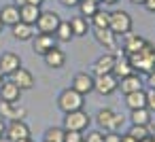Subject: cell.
Segmentation results:
<instances>
[{
  "instance_id": "obj_13",
  "label": "cell",
  "mask_w": 155,
  "mask_h": 142,
  "mask_svg": "<svg viewBox=\"0 0 155 142\" xmlns=\"http://www.w3.org/2000/svg\"><path fill=\"white\" fill-rule=\"evenodd\" d=\"M11 81H13L21 91H28V89H32V87H34V76H32V72H30V70H26L24 66H21V68H17V70L11 74Z\"/></svg>"
},
{
  "instance_id": "obj_17",
  "label": "cell",
  "mask_w": 155,
  "mask_h": 142,
  "mask_svg": "<svg viewBox=\"0 0 155 142\" xmlns=\"http://www.w3.org/2000/svg\"><path fill=\"white\" fill-rule=\"evenodd\" d=\"M0 21H2V26H15V24H19L21 19H19V7H15V5H5L2 9H0Z\"/></svg>"
},
{
  "instance_id": "obj_16",
  "label": "cell",
  "mask_w": 155,
  "mask_h": 142,
  "mask_svg": "<svg viewBox=\"0 0 155 142\" xmlns=\"http://www.w3.org/2000/svg\"><path fill=\"white\" fill-rule=\"evenodd\" d=\"M72 89H77L79 93L87 95L89 91H94V76H89L87 72H79L72 79Z\"/></svg>"
},
{
  "instance_id": "obj_31",
  "label": "cell",
  "mask_w": 155,
  "mask_h": 142,
  "mask_svg": "<svg viewBox=\"0 0 155 142\" xmlns=\"http://www.w3.org/2000/svg\"><path fill=\"white\" fill-rule=\"evenodd\" d=\"M127 134H130V136H134L138 142H140L142 138L151 136V131H149V125H132V129H130Z\"/></svg>"
},
{
  "instance_id": "obj_27",
  "label": "cell",
  "mask_w": 155,
  "mask_h": 142,
  "mask_svg": "<svg viewBox=\"0 0 155 142\" xmlns=\"http://www.w3.org/2000/svg\"><path fill=\"white\" fill-rule=\"evenodd\" d=\"M53 36H55V40H60V43H68L74 34H72V28H70L68 21H60L58 30L53 32Z\"/></svg>"
},
{
  "instance_id": "obj_49",
  "label": "cell",
  "mask_w": 155,
  "mask_h": 142,
  "mask_svg": "<svg viewBox=\"0 0 155 142\" xmlns=\"http://www.w3.org/2000/svg\"><path fill=\"white\" fill-rule=\"evenodd\" d=\"M2 28H5V26H2V21H0V32H2Z\"/></svg>"
},
{
  "instance_id": "obj_30",
  "label": "cell",
  "mask_w": 155,
  "mask_h": 142,
  "mask_svg": "<svg viewBox=\"0 0 155 142\" xmlns=\"http://www.w3.org/2000/svg\"><path fill=\"white\" fill-rule=\"evenodd\" d=\"M64 127H49L45 131V142H64Z\"/></svg>"
},
{
  "instance_id": "obj_36",
  "label": "cell",
  "mask_w": 155,
  "mask_h": 142,
  "mask_svg": "<svg viewBox=\"0 0 155 142\" xmlns=\"http://www.w3.org/2000/svg\"><path fill=\"white\" fill-rule=\"evenodd\" d=\"M60 2H62L64 7H68V9H72V7H79V2H81V0H60Z\"/></svg>"
},
{
  "instance_id": "obj_20",
  "label": "cell",
  "mask_w": 155,
  "mask_h": 142,
  "mask_svg": "<svg viewBox=\"0 0 155 142\" xmlns=\"http://www.w3.org/2000/svg\"><path fill=\"white\" fill-rule=\"evenodd\" d=\"M119 87H121V91H123V93L140 91V89H142V79H140L136 72H132V74H127V76L119 79Z\"/></svg>"
},
{
  "instance_id": "obj_1",
  "label": "cell",
  "mask_w": 155,
  "mask_h": 142,
  "mask_svg": "<svg viewBox=\"0 0 155 142\" xmlns=\"http://www.w3.org/2000/svg\"><path fill=\"white\" fill-rule=\"evenodd\" d=\"M127 62L132 64L134 72L140 74H151L155 70V47L151 43H144L142 49H138L136 53L127 55Z\"/></svg>"
},
{
  "instance_id": "obj_42",
  "label": "cell",
  "mask_w": 155,
  "mask_h": 142,
  "mask_svg": "<svg viewBox=\"0 0 155 142\" xmlns=\"http://www.w3.org/2000/svg\"><path fill=\"white\" fill-rule=\"evenodd\" d=\"M45 2V0H28V5H36V7H41Z\"/></svg>"
},
{
  "instance_id": "obj_24",
  "label": "cell",
  "mask_w": 155,
  "mask_h": 142,
  "mask_svg": "<svg viewBox=\"0 0 155 142\" xmlns=\"http://www.w3.org/2000/svg\"><path fill=\"white\" fill-rule=\"evenodd\" d=\"M13 36H15L17 40H32V38H34V30H32L30 24L19 21V24L13 26Z\"/></svg>"
},
{
  "instance_id": "obj_2",
  "label": "cell",
  "mask_w": 155,
  "mask_h": 142,
  "mask_svg": "<svg viewBox=\"0 0 155 142\" xmlns=\"http://www.w3.org/2000/svg\"><path fill=\"white\" fill-rule=\"evenodd\" d=\"M83 104H85L83 93H79V91H77V89H72V87L64 89V91L60 93V98H58V106H60V110H62V112L81 110V108H83Z\"/></svg>"
},
{
  "instance_id": "obj_8",
  "label": "cell",
  "mask_w": 155,
  "mask_h": 142,
  "mask_svg": "<svg viewBox=\"0 0 155 142\" xmlns=\"http://www.w3.org/2000/svg\"><path fill=\"white\" fill-rule=\"evenodd\" d=\"M91 32H94V38L102 47H106L108 51H119V47H117V34L110 28H91Z\"/></svg>"
},
{
  "instance_id": "obj_3",
  "label": "cell",
  "mask_w": 155,
  "mask_h": 142,
  "mask_svg": "<svg viewBox=\"0 0 155 142\" xmlns=\"http://www.w3.org/2000/svg\"><path fill=\"white\" fill-rule=\"evenodd\" d=\"M60 15L55 13V11H41V15H38V19H36V30H38V34H53L55 30H58V26H60Z\"/></svg>"
},
{
  "instance_id": "obj_5",
  "label": "cell",
  "mask_w": 155,
  "mask_h": 142,
  "mask_svg": "<svg viewBox=\"0 0 155 142\" xmlns=\"http://www.w3.org/2000/svg\"><path fill=\"white\" fill-rule=\"evenodd\" d=\"M87 125H89V115L83 112V108L66 112V117H64V129H68V131H83V129H87Z\"/></svg>"
},
{
  "instance_id": "obj_50",
  "label": "cell",
  "mask_w": 155,
  "mask_h": 142,
  "mask_svg": "<svg viewBox=\"0 0 155 142\" xmlns=\"http://www.w3.org/2000/svg\"><path fill=\"white\" fill-rule=\"evenodd\" d=\"M94 2H102V0H94Z\"/></svg>"
},
{
  "instance_id": "obj_18",
  "label": "cell",
  "mask_w": 155,
  "mask_h": 142,
  "mask_svg": "<svg viewBox=\"0 0 155 142\" xmlns=\"http://www.w3.org/2000/svg\"><path fill=\"white\" fill-rule=\"evenodd\" d=\"M115 60H117V55H113V53H106V55L98 57V62L94 64V74H96V76H102V74H108V72H113Z\"/></svg>"
},
{
  "instance_id": "obj_4",
  "label": "cell",
  "mask_w": 155,
  "mask_h": 142,
  "mask_svg": "<svg viewBox=\"0 0 155 142\" xmlns=\"http://www.w3.org/2000/svg\"><path fill=\"white\" fill-rule=\"evenodd\" d=\"M108 28H110L117 36L127 34V32L132 30V17H130V13H125V11H113V13H110Z\"/></svg>"
},
{
  "instance_id": "obj_47",
  "label": "cell",
  "mask_w": 155,
  "mask_h": 142,
  "mask_svg": "<svg viewBox=\"0 0 155 142\" xmlns=\"http://www.w3.org/2000/svg\"><path fill=\"white\" fill-rule=\"evenodd\" d=\"M2 81H5V74H2V72H0V83H2Z\"/></svg>"
},
{
  "instance_id": "obj_7",
  "label": "cell",
  "mask_w": 155,
  "mask_h": 142,
  "mask_svg": "<svg viewBox=\"0 0 155 142\" xmlns=\"http://www.w3.org/2000/svg\"><path fill=\"white\" fill-rule=\"evenodd\" d=\"M98 123H100V127H104L106 131H117V129L123 125V117L117 115V112L110 110V108H102V110L98 112Z\"/></svg>"
},
{
  "instance_id": "obj_32",
  "label": "cell",
  "mask_w": 155,
  "mask_h": 142,
  "mask_svg": "<svg viewBox=\"0 0 155 142\" xmlns=\"http://www.w3.org/2000/svg\"><path fill=\"white\" fill-rule=\"evenodd\" d=\"M81 140H83V134H81V131H68V129H66L64 142H81Z\"/></svg>"
},
{
  "instance_id": "obj_28",
  "label": "cell",
  "mask_w": 155,
  "mask_h": 142,
  "mask_svg": "<svg viewBox=\"0 0 155 142\" xmlns=\"http://www.w3.org/2000/svg\"><path fill=\"white\" fill-rule=\"evenodd\" d=\"M91 28H108V21H110V13H106V11H96L91 17Z\"/></svg>"
},
{
  "instance_id": "obj_38",
  "label": "cell",
  "mask_w": 155,
  "mask_h": 142,
  "mask_svg": "<svg viewBox=\"0 0 155 142\" xmlns=\"http://www.w3.org/2000/svg\"><path fill=\"white\" fill-rule=\"evenodd\" d=\"M147 81H149V87L155 89V70H153L151 74H147Z\"/></svg>"
},
{
  "instance_id": "obj_21",
  "label": "cell",
  "mask_w": 155,
  "mask_h": 142,
  "mask_svg": "<svg viewBox=\"0 0 155 142\" xmlns=\"http://www.w3.org/2000/svg\"><path fill=\"white\" fill-rule=\"evenodd\" d=\"M38 15H41V7H36V5H24V7H19V19L24 24L34 26L36 19H38Z\"/></svg>"
},
{
  "instance_id": "obj_23",
  "label": "cell",
  "mask_w": 155,
  "mask_h": 142,
  "mask_svg": "<svg viewBox=\"0 0 155 142\" xmlns=\"http://www.w3.org/2000/svg\"><path fill=\"white\" fill-rule=\"evenodd\" d=\"M134 72V68H132V64L127 62V57H123V53L115 60V66H113V74L117 76V79H123V76H127V74H132Z\"/></svg>"
},
{
  "instance_id": "obj_34",
  "label": "cell",
  "mask_w": 155,
  "mask_h": 142,
  "mask_svg": "<svg viewBox=\"0 0 155 142\" xmlns=\"http://www.w3.org/2000/svg\"><path fill=\"white\" fill-rule=\"evenodd\" d=\"M147 108L151 112H155V89H149L147 91Z\"/></svg>"
},
{
  "instance_id": "obj_46",
  "label": "cell",
  "mask_w": 155,
  "mask_h": 142,
  "mask_svg": "<svg viewBox=\"0 0 155 142\" xmlns=\"http://www.w3.org/2000/svg\"><path fill=\"white\" fill-rule=\"evenodd\" d=\"M17 142H32V138H24V140H17Z\"/></svg>"
},
{
  "instance_id": "obj_15",
  "label": "cell",
  "mask_w": 155,
  "mask_h": 142,
  "mask_svg": "<svg viewBox=\"0 0 155 142\" xmlns=\"http://www.w3.org/2000/svg\"><path fill=\"white\" fill-rule=\"evenodd\" d=\"M19 98H21V89L11 79L0 83V100H2V102H17Z\"/></svg>"
},
{
  "instance_id": "obj_41",
  "label": "cell",
  "mask_w": 155,
  "mask_h": 142,
  "mask_svg": "<svg viewBox=\"0 0 155 142\" xmlns=\"http://www.w3.org/2000/svg\"><path fill=\"white\" fill-rule=\"evenodd\" d=\"M13 5L15 7H24V5H28V0H13Z\"/></svg>"
},
{
  "instance_id": "obj_19",
  "label": "cell",
  "mask_w": 155,
  "mask_h": 142,
  "mask_svg": "<svg viewBox=\"0 0 155 142\" xmlns=\"http://www.w3.org/2000/svg\"><path fill=\"white\" fill-rule=\"evenodd\" d=\"M43 60H45V64H47L49 68H62V66L66 64V53H64L60 47H53L51 51H47V53L43 55Z\"/></svg>"
},
{
  "instance_id": "obj_33",
  "label": "cell",
  "mask_w": 155,
  "mask_h": 142,
  "mask_svg": "<svg viewBox=\"0 0 155 142\" xmlns=\"http://www.w3.org/2000/svg\"><path fill=\"white\" fill-rule=\"evenodd\" d=\"M83 140L85 142H104V134L102 131H89Z\"/></svg>"
},
{
  "instance_id": "obj_44",
  "label": "cell",
  "mask_w": 155,
  "mask_h": 142,
  "mask_svg": "<svg viewBox=\"0 0 155 142\" xmlns=\"http://www.w3.org/2000/svg\"><path fill=\"white\" fill-rule=\"evenodd\" d=\"M102 2H106V5H115L117 0H102Z\"/></svg>"
},
{
  "instance_id": "obj_51",
  "label": "cell",
  "mask_w": 155,
  "mask_h": 142,
  "mask_svg": "<svg viewBox=\"0 0 155 142\" xmlns=\"http://www.w3.org/2000/svg\"><path fill=\"white\" fill-rule=\"evenodd\" d=\"M81 142H85V140H81Z\"/></svg>"
},
{
  "instance_id": "obj_35",
  "label": "cell",
  "mask_w": 155,
  "mask_h": 142,
  "mask_svg": "<svg viewBox=\"0 0 155 142\" xmlns=\"http://www.w3.org/2000/svg\"><path fill=\"white\" fill-rule=\"evenodd\" d=\"M104 142H121V134L119 131H108V134H104Z\"/></svg>"
},
{
  "instance_id": "obj_45",
  "label": "cell",
  "mask_w": 155,
  "mask_h": 142,
  "mask_svg": "<svg viewBox=\"0 0 155 142\" xmlns=\"http://www.w3.org/2000/svg\"><path fill=\"white\" fill-rule=\"evenodd\" d=\"M134 5H144V0H132Z\"/></svg>"
},
{
  "instance_id": "obj_12",
  "label": "cell",
  "mask_w": 155,
  "mask_h": 142,
  "mask_svg": "<svg viewBox=\"0 0 155 142\" xmlns=\"http://www.w3.org/2000/svg\"><path fill=\"white\" fill-rule=\"evenodd\" d=\"M144 43H147V40H144L140 34H136V32L130 30L127 34H123V49H121V51H123L125 55H132V53H136L138 49H142Z\"/></svg>"
},
{
  "instance_id": "obj_10",
  "label": "cell",
  "mask_w": 155,
  "mask_h": 142,
  "mask_svg": "<svg viewBox=\"0 0 155 142\" xmlns=\"http://www.w3.org/2000/svg\"><path fill=\"white\" fill-rule=\"evenodd\" d=\"M0 115H2V119H9V121H24L26 119V108L17 106L15 102H2L0 100Z\"/></svg>"
},
{
  "instance_id": "obj_14",
  "label": "cell",
  "mask_w": 155,
  "mask_h": 142,
  "mask_svg": "<svg viewBox=\"0 0 155 142\" xmlns=\"http://www.w3.org/2000/svg\"><path fill=\"white\" fill-rule=\"evenodd\" d=\"M5 136H9L13 142H17V140L30 138V127H28L24 121H11V123L7 125V131H5Z\"/></svg>"
},
{
  "instance_id": "obj_26",
  "label": "cell",
  "mask_w": 155,
  "mask_h": 142,
  "mask_svg": "<svg viewBox=\"0 0 155 142\" xmlns=\"http://www.w3.org/2000/svg\"><path fill=\"white\" fill-rule=\"evenodd\" d=\"M130 119H132V125H149L151 123V110L149 108H136V110H132Z\"/></svg>"
},
{
  "instance_id": "obj_6",
  "label": "cell",
  "mask_w": 155,
  "mask_h": 142,
  "mask_svg": "<svg viewBox=\"0 0 155 142\" xmlns=\"http://www.w3.org/2000/svg\"><path fill=\"white\" fill-rule=\"evenodd\" d=\"M94 89L100 93V95H110L119 89V79L108 72V74H102V76H96L94 79Z\"/></svg>"
},
{
  "instance_id": "obj_39",
  "label": "cell",
  "mask_w": 155,
  "mask_h": 142,
  "mask_svg": "<svg viewBox=\"0 0 155 142\" xmlns=\"http://www.w3.org/2000/svg\"><path fill=\"white\" fill-rule=\"evenodd\" d=\"M121 142H138L134 136H130V134H125V136H121Z\"/></svg>"
},
{
  "instance_id": "obj_40",
  "label": "cell",
  "mask_w": 155,
  "mask_h": 142,
  "mask_svg": "<svg viewBox=\"0 0 155 142\" xmlns=\"http://www.w3.org/2000/svg\"><path fill=\"white\" fill-rule=\"evenodd\" d=\"M7 131V125H5V119H0V136H5Z\"/></svg>"
},
{
  "instance_id": "obj_29",
  "label": "cell",
  "mask_w": 155,
  "mask_h": 142,
  "mask_svg": "<svg viewBox=\"0 0 155 142\" xmlns=\"http://www.w3.org/2000/svg\"><path fill=\"white\" fill-rule=\"evenodd\" d=\"M98 9H100V2H94V0H81L79 2V11H81V15L85 19H89Z\"/></svg>"
},
{
  "instance_id": "obj_22",
  "label": "cell",
  "mask_w": 155,
  "mask_h": 142,
  "mask_svg": "<svg viewBox=\"0 0 155 142\" xmlns=\"http://www.w3.org/2000/svg\"><path fill=\"white\" fill-rule=\"evenodd\" d=\"M125 104L130 110H136V108H147V93L140 89V91H132V93H125Z\"/></svg>"
},
{
  "instance_id": "obj_9",
  "label": "cell",
  "mask_w": 155,
  "mask_h": 142,
  "mask_svg": "<svg viewBox=\"0 0 155 142\" xmlns=\"http://www.w3.org/2000/svg\"><path fill=\"white\" fill-rule=\"evenodd\" d=\"M17 68H21V57L13 51H5L0 55V72L5 76H11Z\"/></svg>"
},
{
  "instance_id": "obj_37",
  "label": "cell",
  "mask_w": 155,
  "mask_h": 142,
  "mask_svg": "<svg viewBox=\"0 0 155 142\" xmlns=\"http://www.w3.org/2000/svg\"><path fill=\"white\" fill-rule=\"evenodd\" d=\"M144 7L149 13H155V0H144Z\"/></svg>"
},
{
  "instance_id": "obj_43",
  "label": "cell",
  "mask_w": 155,
  "mask_h": 142,
  "mask_svg": "<svg viewBox=\"0 0 155 142\" xmlns=\"http://www.w3.org/2000/svg\"><path fill=\"white\" fill-rule=\"evenodd\" d=\"M0 142H13V140H11L9 136H0Z\"/></svg>"
},
{
  "instance_id": "obj_48",
  "label": "cell",
  "mask_w": 155,
  "mask_h": 142,
  "mask_svg": "<svg viewBox=\"0 0 155 142\" xmlns=\"http://www.w3.org/2000/svg\"><path fill=\"white\" fill-rule=\"evenodd\" d=\"M151 142H155V134H151Z\"/></svg>"
},
{
  "instance_id": "obj_25",
  "label": "cell",
  "mask_w": 155,
  "mask_h": 142,
  "mask_svg": "<svg viewBox=\"0 0 155 142\" xmlns=\"http://www.w3.org/2000/svg\"><path fill=\"white\" fill-rule=\"evenodd\" d=\"M68 24H70V28H72V34H74V36H85V34H87L89 21H87L83 15H77V17H72Z\"/></svg>"
},
{
  "instance_id": "obj_11",
  "label": "cell",
  "mask_w": 155,
  "mask_h": 142,
  "mask_svg": "<svg viewBox=\"0 0 155 142\" xmlns=\"http://www.w3.org/2000/svg\"><path fill=\"white\" fill-rule=\"evenodd\" d=\"M53 47H58V40L53 34H36V38H32V49L36 55H45Z\"/></svg>"
}]
</instances>
